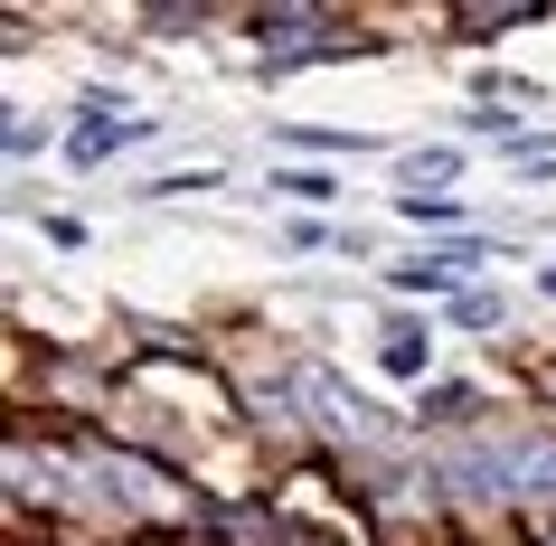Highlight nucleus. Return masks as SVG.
Here are the masks:
<instances>
[{
    "label": "nucleus",
    "instance_id": "f257e3e1",
    "mask_svg": "<svg viewBox=\"0 0 556 546\" xmlns=\"http://www.w3.org/2000/svg\"><path fill=\"white\" fill-rule=\"evenodd\" d=\"M86 481H94V499L114 518H132V528H207V509L189 499V481H179L170 461H151V453L86 443Z\"/></svg>",
    "mask_w": 556,
    "mask_h": 546
},
{
    "label": "nucleus",
    "instance_id": "f03ea898",
    "mask_svg": "<svg viewBox=\"0 0 556 546\" xmlns=\"http://www.w3.org/2000/svg\"><path fill=\"white\" fill-rule=\"evenodd\" d=\"M293 405H312V424H321L330 443H387V405H368L330 368H293Z\"/></svg>",
    "mask_w": 556,
    "mask_h": 546
},
{
    "label": "nucleus",
    "instance_id": "7ed1b4c3",
    "mask_svg": "<svg viewBox=\"0 0 556 546\" xmlns=\"http://www.w3.org/2000/svg\"><path fill=\"white\" fill-rule=\"evenodd\" d=\"M500 499H556V433H509L500 443Z\"/></svg>",
    "mask_w": 556,
    "mask_h": 546
},
{
    "label": "nucleus",
    "instance_id": "20e7f679",
    "mask_svg": "<svg viewBox=\"0 0 556 546\" xmlns=\"http://www.w3.org/2000/svg\"><path fill=\"white\" fill-rule=\"evenodd\" d=\"M387 368L396 377H425V358H434V330H425V320H387V348H378Z\"/></svg>",
    "mask_w": 556,
    "mask_h": 546
},
{
    "label": "nucleus",
    "instance_id": "39448f33",
    "mask_svg": "<svg viewBox=\"0 0 556 546\" xmlns=\"http://www.w3.org/2000/svg\"><path fill=\"white\" fill-rule=\"evenodd\" d=\"M142 132H151V123H123V114H94V123H86V132H76V142H66V151H76V161H104V151H123V142H142Z\"/></svg>",
    "mask_w": 556,
    "mask_h": 546
},
{
    "label": "nucleus",
    "instance_id": "423d86ee",
    "mask_svg": "<svg viewBox=\"0 0 556 546\" xmlns=\"http://www.w3.org/2000/svg\"><path fill=\"white\" fill-rule=\"evenodd\" d=\"M519 20H538V0H463V10H453V29H519Z\"/></svg>",
    "mask_w": 556,
    "mask_h": 546
},
{
    "label": "nucleus",
    "instance_id": "0eeeda50",
    "mask_svg": "<svg viewBox=\"0 0 556 546\" xmlns=\"http://www.w3.org/2000/svg\"><path fill=\"white\" fill-rule=\"evenodd\" d=\"M425 415H434V424H471V415H481V386H434Z\"/></svg>",
    "mask_w": 556,
    "mask_h": 546
},
{
    "label": "nucleus",
    "instance_id": "6e6552de",
    "mask_svg": "<svg viewBox=\"0 0 556 546\" xmlns=\"http://www.w3.org/2000/svg\"><path fill=\"white\" fill-rule=\"evenodd\" d=\"M463 170V151H415L406 161V199H425V179H453Z\"/></svg>",
    "mask_w": 556,
    "mask_h": 546
},
{
    "label": "nucleus",
    "instance_id": "1a4fd4ad",
    "mask_svg": "<svg viewBox=\"0 0 556 546\" xmlns=\"http://www.w3.org/2000/svg\"><path fill=\"white\" fill-rule=\"evenodd\" d=\"M274 189H283V199H340L330 170H274Z\"/></svg>",
    "mask_w": 556,
    "mask_h": 546
},
{
    "label": "nucleus",
    "instance_id": "9d476101",
    "mask_svg": "<svg viewBox=\"0 0 556 546\" xmlns=\"http://www.w3.org/2000/svg\"><path fill=\"white\" fill-rule=\"evenodd\" d=\"M396 207H406L415 227H453V217H463V207H453V199H396Z\"/></svg>",
    "mask_w": 556,
    "mask_h": 546
},
{
    "label": "nucleus",
    "instance_id": "9b49d317",
    "mask_svg": "<svg viewBox=\"0 0 556 546\" xmlns=\"http://www.w3.org/2000/svg\"><path fill=\"white\" fill-rule=\"evenodd\" d=\"M453 320H471V330H491V320H500V302H491V292H463V302H453Z\"/></svg>",
    "mask_w": 556,
    "mask_h": 546
},
{
    "label": "nucleus",
    "instance_id": "f8f14e48",
    "mask_svg": "<svg viewBox=\"0 0 556 546\" xmlns=\"http://www.w3.org/2000/svg\"><path fill=\"white\" fill-rule=\"evenodd\" d=\"M274 546H321V537H302V528H274Z\"/></svg>",
    "mask_w": 556,
    "mask_h": 546
},
{
    "label": "nucleus",
    "instance_id": "ddd939ff",
    "mask_svg": "<svg viewBox=\"0 0 556 546\" xmlns=\"http://www.w3.org/2000/svg\"><path fill=\"white\" fill-rule=\"evenodd\" d=\"M547 396H556V358H547Z\"/></svg>",
    "mask_w": 556,
    "mask_h": 546
}]
</instances>
